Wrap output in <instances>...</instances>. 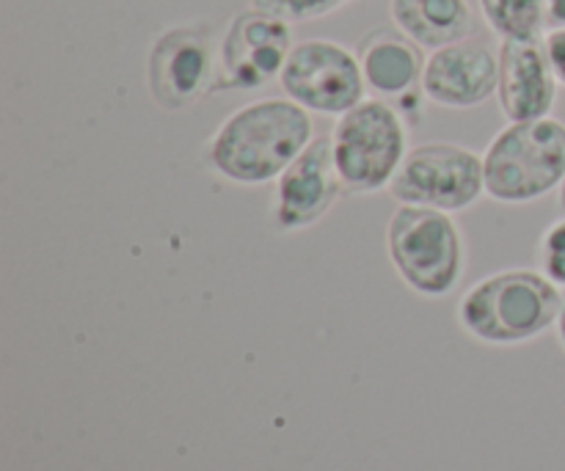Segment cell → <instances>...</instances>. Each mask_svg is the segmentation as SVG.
<instances>
[{
	"instance_id": "6da1fadb",
	"label": "cell",
	"mask_w": 565,
	"mask_h": 471,
	"mask_svg": "<svg viewBox=\"0 0 565 471\" xmlns=\"http://www.w3.org/2000/svg\"><path fill=\"white\" fill-rule=\"evenodd\" d=\"M315 141L307 108L287 97H265L232 110L204 147V163L221 180L243 188L276 182Z\"/></svg>"
},
{
	"instance_id": "7a4b0ae2",
	"label": "cell",
	"mask_w": 565,
	"mask_h": 471,
	"mask_svg": "<svg viewBox=\"0 0 565 471\" xmlns=\"http://www.w3.org/2000/svg\"><path fill=\"white\" fill-rule=\"evenodd\" d=\"M563 303V287L544 270L508 268L475 281L463 292L458 301V323L483 345H524L557 325Z\"/></svg>"
},
{
	"instance_id": "3957f363",
	"label": "cell",
	"mask_w": 565,
	"mask_h": 471,
	"mask_svg": "<svg viewBox=\"0 0 565 471\" xmlns=\"http://www.w3.org/2000/svg\"><path fill=\"white\" fill-rule=\"evenodd\" d=\"M386 257L419 298H447L467 270V240L450 213L397 204L386 224Z\"/></svg>"
},
{
	"instance_id": "277c9868",
	"label": "cell",
	"mask_w": 565,
	"mask_h": 471,
	"mask_svg": "<svg viewBox=\"0 0 565 471\" xmlns=\"http://www.w3.org/2000/svg\"><path fill=\"white\" fill-rule=\"evenodd\" d=\"M486 196L497 204H533L565 176V121L546 116L508 121L483 152Z\"/></svg>"
},
{
	"instance_id": "5b68a950",
	"label": "cell",
	"mask_w": 565,
	"mask_h": 471,
	"mask_svg": "<svg viewBox=\"0 0 565 471\" xmlns=\"http://www.w3.org/2000/svg\"><path fill=\"white\" fill-rule=\"evenodd\" d=\"M331 149L345 193L370 196L390 191L408 154L406 116L390 99L364 97L356 108L337 116Z\"/></svg>"
},
{
	"instance_id": "8992f818",
	"label": "cell",
	"mask_w": 565,
	"mask_h": 471,
	"mask_svg": "<svg viewBox=\"0 0 565 471\" xmlns=\"http://www.w3.org/2000/svg\"><path fill=\"white\" fill-rule=\"evenodd\" d=\"M390 196L397 204L450 215L472 210L486 196L483 154L450 141L412 147L392 180Z\"/></svg>"
},
{
	"instance_id": "52a82bcc",
	"label": "cell",
	"mask_w": 565,
	"mask_h": 471,
	"mask_svg": "<svg viewBox=\"0 0 565 471\" xmlns=\"http://www.w3.org/2000/svg\"><path fill=\"white\" fill-rule=\"evenodd\" d=\"M218 47L221 42L207 22L166 28L147 55V86L154 105L174 114L215 94Z\"/></svg>"
},
{
	"instance_id": "ba28073f",
	"label": "cell",
	"mask_w": 565,
	"mask_h": 471,
	"mask_svg": "<svg viewBox=\"0 0 565 471\" xmlns=\"http://www.w3.org/2000/svg\"><path fill=\"white\" fill-rule=\"evenodd\" d=\"M287 99L318 116H342L364 99V83L359 53L331 39H303L287 55L279 75Z\"/></svg>"
},
{
	"instance_id": "9c48e42d",
	"label": "cell",
	"mask_w": 565,
	"mask_h": 471,
	"mask_svg": "<svg viewBox=\"0 0 565 471\" xmlns=\"http://www.w3.org/2000/svg\"><path fill=\"white\" fill-rule=\"evenodd\" d=\"M296 47L292 25L252 9L232 17L218 47V92H254L279 81L287 55Z\"/></svg>"
},
{
	"instance_id": "30bf717a",
	"label": "cell",
	"mask_w": 565,
	"mask_h": 471,
	"mask_svg": "<svg viewBox=\"0 0 565 471\" xmlns=\"http://www.w3.org/2000/svg\"><path fill=\"white\" fill-rule=\"evenodd\" d=\"M342 193L331 136H315L274 182V226L279 232L309 229L331 213Z\"/></svg>"
},
{
	"instance_id": "8fae6325",
	"label": "cell",
	"mask_w": 565,
	"mask_h": 471,
	"mask_svg": "<svg viewBox=\"0 0 565 471\" xmlns=\"http://www.w3.org/2000/svg\"><path fill=\"white\" fill-rule=\"evenodd\" d=\"M500 53L483 39H463L430 50L425 58L423 94L428 103L450 110H469L497 97Z\"/></svg>"
},
{
	"instance_id": "7c38bea8",
	"label": "cell",
	"mask_w": 565,
	"mask_h": 471,
	"mask_svg": "<svg viewBox=\"0 0 565 471\" xmlns=\"http://www.w3.org/2000/svg\"><path fill=\"white\" fill-rule=\"evenodd\" d=\"M497 103L508 121H535L552 116L557 83L544 39H502Z\"/></svg>"
},
{
	"instance_id": "4fadbf2b",
	"label": "cell",
	"mask_w": 565,
	"mask_h": 471,
	"mask_svg": "<svg viewBox=\"0 0 565 471\" xmlns=\"http://www.w3.org/2000/svg\"><path fill=\"white\" fill-rule=\"evenodd\" d=\"M356 53L364 72V83L375 97L401 105L403 99L423 94V47L397 28L370 31Z\"/></svg>"
},
{
	"instance_id": "5bb4252c",
	"label": "cell",
	"mask_w": 565,
	"mask_h": 471,
	"mask_svg": "<svg viewBox=\"0 0 565 471\" xmlns=\"http://www.w3.org/2000/svg\"><path fill=\"white\" fill-rule=\"evenodd\" d=\"M392 22L423 50L472 39L478 20L469 0H390Z\"/></svg>"
},
{
	"instance_id": "9a60e30c",
	"label": "cell",
	"mask_w": 565,
	"mask_h": 471,
	"mask_svg": "<svg viewBox=\"0 0 565 471\" xmlns=\"http://www.w3.org/2000/svg\"><path fill=\"white\" fill-rule=\"evenodd\" d=\"M480 14L502 39H544L546 0H478Z\"/></svg>"
},
{
	"instance_id": "2e32d148",
	"label": "cell",
	"mask_w": 565,
	"mask_h": 471,
	"mask_svg": "<svg viewBox=\"0 0 565 471\" xmlns=\"http://www.w3.org/2000/svg\"><path fill=\"white\" fill-rule=\"evenodd\" d=\"M348 3H356V0H248L252 9L279 17V20L290 22V25L323 20V17H331L340 9H345Z\"/></svg>"
},
{
	"instance_id": "e0dca14e",
	"label": "cell",
	"mask_w": 565,
	"mask_h": 471,
	"mask_svg": "<svg viewBox=\"0 0 565 471\" xmlns=\"http://www.w3.org/2000/svg\"><path fill=\"white\" fill-rule=\"evenodd\" d=\"M539 265L557 287L565 290V215L552 221L539 240Z\"/></svg>"
},
{
	"instance_id": "ac0fdd59",
	"label": "cell",
	"mask_w": 565,
	"mask_h": 471,
	"mask_svg": "<svg viewBox=\"0 0 565 471\" xmlns=\"http://www.w3.org/2000/svg\"><path fill=\"white\" fill-rule=\"evenodd\" d=\"M544 47L557 83L565 88V28H550L544 36Z\"/></svg>"
},
{
	"instance_id": "d6986e66",
	"label": "cell",
	"mask_w": 565,
	"mask_h": 471,
	"mask_svg": "<svg viewBox=\"0 0 565 471\" xmlns=\"http://www.w3.org/2000/svg\"><path fill=\"white\" fill-rule=\"evenodd\" d=\"M546 22L550 28H565V0H546Z\"/></svg>"
},
{
	"instance_id": "ffe728a7",
	"label": "cell",
	"mask_w": 565,
	"mask_h": 471,
	"mask_svg": "<svg viewBox=\"0 0 565 471\" xmlns=\"http://www.w3.org/2000/svg\"><path fill=\"white\" fill-rule=\"evenodd\" d=\"M557 336H561V345L565 347V303H563L561 320H557Z\"/></svg>"
},
{
	"instance_id": "44dd1931",
	"label": "cell",
	"mask_w": 565,
	"mask_h": 471,
	"mask_svg": "<svg viewBox=\"0 0 565 471\" xmlns=\"http://www.w3.org/2000/svg\"><path fill=\"white\" fill-rule=\"evenodd\" d=\"M557 202H561V210H563V215H565V176H563L561 188H557Z\"/></svg>"
}]
</instances>
